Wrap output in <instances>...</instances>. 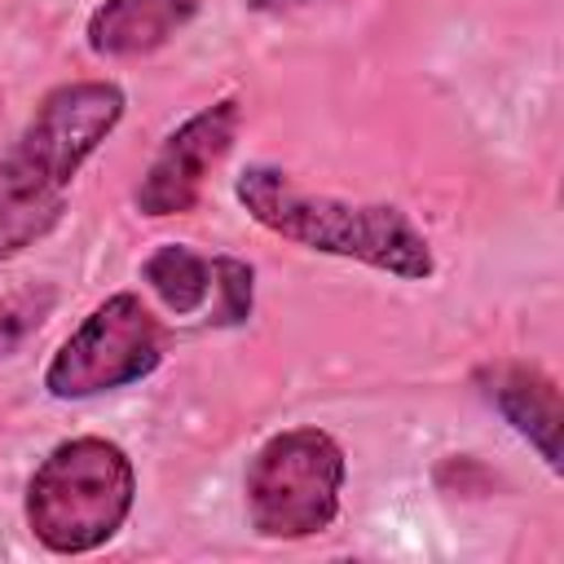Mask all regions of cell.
I'll return each instance as SVG.
<instances>
[{
    "label": "cell",
    "instance_id": "6da1fadb",
    "mask_svg": "<svg viewBox=\"0 0 564 564\" xmlns=\"http://www.w3.org/2000/svg\"><path fill=\"white\" fill-rule=\"evenodd\" d=\"M234 194L256 225L304 251L357 260L366 269L405 282H423L436 269L423 229L392 203H352L339 194H313L269 163L242 167Z\"/></svg>",
    "mask_w": 564,
    "mask_h": 564
},
{
    "label": "cell",
    "instance_id": "7a4b0ae2",
    "mask_svg": "<svg viewBox=\"0 0 564 564\" xmlns=\"http://www.w3.org/2000/svg\"><path fill=\"white\" fill-rule=\"evenodd\" d=\"M137 502L132 458L106 436H70L44 454L26 480V529L53 555L106 546Z\"/></svg>",
    "mask_w": 564,
    "mask_h": 564
},
{
    "label": "cell",
    "instance_id": "3957f363",
    "mask_svg": "<svg viewBox=\"0 0 564 564\" xmlns=\"http://www.w3.org/2000/svg\"><path fill=\"white\" fill-rule=\"evenodd\" d=\"M348 480L344 445L322 427H286L269 436L242 476L247 520L269 542L317 538L339 516Z\"/></svg>",
    "mask_w": 564,
    "mask_h": 564
},
{
    "label": "cell",
    "instance_id": "277c9868",
    "mask_svg": "<svg viewBox=\"0 0 564 564\" xmlns=\"http://www.w3.org/2000/svg\"><path fill=\"white\" fill-rule=\"evenodd\" d=\"M123 110L128 97L115 79H75L53 88L0 159V189H66L84 159L119 128Z\"/></svg>",
    "mask_w": 564,
    "mask_h": 564
},
{
    "label": "cell",
    "instance_id": "5b68a950",
    "mask_svg": "<svg viewBox=\"0 0 564 564\" xmlns=\"http://www.w3.org/2000/svg\"><path fill=\"white\" fill-rule=\"evenodd\" d=\"M163 361V326L141 295H106L48 357L44 392L57 401L101 397L128 383H141Z\"/></svg>",
    "mask_w": 564,
    "mask_h": 564
},
{
    "label": "cell",
    "instance_id": "8992f818",
    "mask_svg": "<svg viewBox=\"0 0 564 564\" xmlns=\"http://www.w3.org/2000/svg\"><path fill=\"white\" fill-rule=\"evenodd\" d=\"M242 128V110L234 97H220L212 106H203L198 115H189L181 128L167 132V141L159 145V154L150 159L132 203L141 216H185L198 207L203 185L212 176V167L234 150Z\"/></svg>",
    "mask_w": 564,
    "mask_h": 564
},
{
    "label": "cell",
    "instance_id": "52a82bcc",
    "mask_svg": "<svg viewBox=\"0 0 564 564\" xmlns=\"http://www.w3.org/2000/svg\"><path fill=\"white\" fill-rule=\"evenodd\" d=\"M485 401L511 423V432H520L538 458L560 471V388L546 370L529 366V361H494L476 375Z\"/></svg>",
    "mask_w": 564,
    "mask_h": 564
},
{
    "label": "cell",
    "instance_id": "ba28073f",
    "mask_svg": "<svg viewBox=\"0 0 564 564\" xmlns=\"http://www.w3.org/2000/svg\"><path fill=\"white\" fill-rule=\"evenodd\" d=\"M198 18V0H101L88 13L84 40L97 57H145L176 40Z\"/></svg>",
    "mask_w": 564,
    "mask_h": 564
},
{
    "label": "cell",
    "instance_id": "9c48e42d",
    "mask_svg": "<svg viewBox=\"0 0 564 564\" xmlns=\"http://www.w3.org/2000/svg\"><path fill=\"white\" fill-rule=\"evenodd\" d=\"M141 282L172 317L207 313L212 304V260L189 251L185 242H163L141 260Z\"/></svg>",
    "mask_w": 564,
    "mask_h": 564
},
{
    "label": "cell",
    "instance_id": "30bf717a",
    "mask_svg": "<svg viewBox=\"0 0 564 564\" xmlns=\"http://www.w3.org/2000/svg\"><path fill=\"white\" fill-rule=\"evenodd\" d=\"M66 216L62 189H0V264L48 238Z\"/></svg>",
    "mask_w": 564,
    "mask_h": 564
},
{
    "label": "cell",
    "instance_id": "8fae6325",
    "mask_svg": "<svg viewBox=\"0 0 564 564\" xmlns=\"http://www.w3.org/2000/svg\"><path fill=\"white\" fill-rule=\"evenodd\" d=\"M256 300V269L238 256H212V304L207 322L212 326H238L251 317Z\"/></svg>",
    "mask_w": 564,
    "mask_h": 564
},
{
    "label": "cell",
    "instance_id": "7c38bea8",
    "mask_svg": "<svg viewBox=\"0 0 564 564\" xmlns=\"http://www.w3.org/2000/svg\"><path fill=\"white\" fill-rule=\"evenodd\" d=\"M53 304H57V286H48V282L9 291L0 300V361L13 357V352H22V344L48 322Z\"/></svg>",
    "mask_w": 564,
    "mask_h": 564
},
{
    "label": "cell",
    "instance_id": "4fadbf2b",
    "mask_svg": "<svg viewBox=\"0 0 564 564\" xmlns=\"http://www.w3.org/2000/svg\"><path fill=\"white\" fill-rule=\"evenodd\" d=\"M295 4H308V0H247V9H256V13H286Z\"/></svg>",
    "mask_w": 564,
    "mask_h": 564
}]
</instances>
